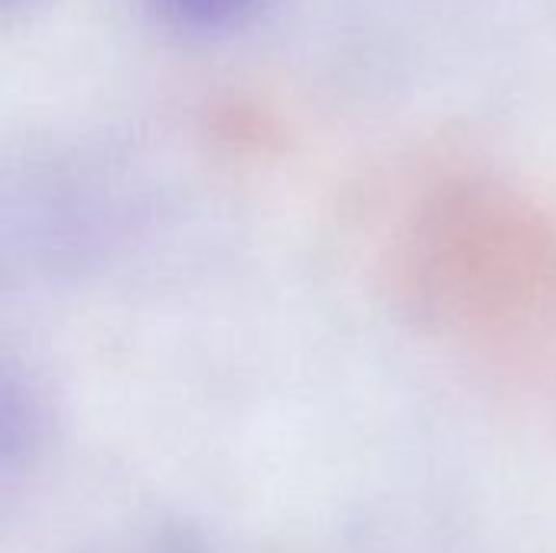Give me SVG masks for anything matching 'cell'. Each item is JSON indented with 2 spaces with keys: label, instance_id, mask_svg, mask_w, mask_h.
<instances>
[{
  "label": "cell",
  "instance_id": "1",
  "mask_svg": "<svg viewBox=\"0 0 556 553\" xmlns=\"http://www.w3.org/2000/svg\"><path fill=\"white\" fill-rule=\"evenodd\" d=\"M52 404L42 381L26 368L3 362L0 381V473L3 492H13L20 476H29L49 453Z\"/></svg>",
  "mask_w": 556,
  "mask_h": 553
},
{
  "label": "cell",
  "instance_id": "3",
  "mask_svg": "<svg viewBox=\"0 0 556 553\" xmlns=\"http://www.w3.org/2000/svg\"><path fill=\"white\" fill-rule=\"evenodd\" d=\"M150 7L179 26L212 29L251 13L257 0H150Z\"/></svg>",
  "mask_w": 556,
  "mask_h": 553
},
{
  "label": "cell",
  "instance_id": "2",
  "mask_svg": "<svg viewBox=\"0 0 556 553\" xmlns=\"http://www.w3.org/2000/svg\"><path fill=\"white\" fill-rule=\"evenodd\" d=\"M85 553H244L189 525H140L104 538Z\"/></svg>",
  "mask_w": 556,
  "mask_h": 553
}]
</instances>
